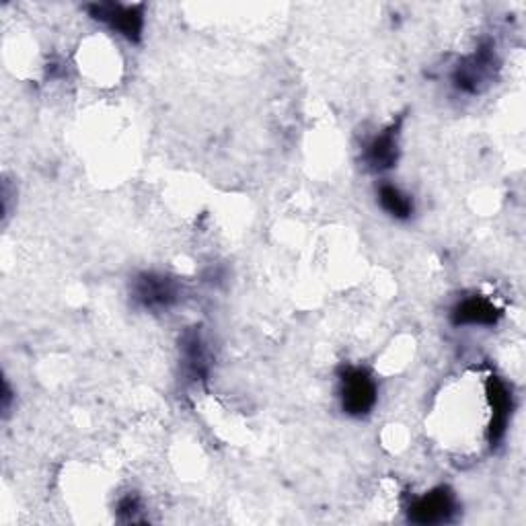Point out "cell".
Masks as SVG:
<instances>
[{
  "instance_id": "52a82bcc",
  "label": "cell",
  "mask_w": 526,
  "mask_h": 526,
  "mask_svg": "<svg viewBox=\"0 0 526 526\" xmlns=\"http://www.w3.org/2000/svg\"><path fill=\"white\" fill-rule=\"evenodd\" d=\"M500 309L492 303L490 298L471 296L461 300L453 311V323L463 327H487L496 325L500 319Z\"/></svg>"
},
{
  "instance_id": "7a4b0ae2",
  "label": "cell",
  "mask_w": 526,
  "mask_h": 526,
  "mask_svg": "<svg viewBox=\"0 0 526 526\" xmlns=\"http://www.w3.org/2000/svg\"><path fill=\"white\" fill-rule=\"evenodd\" d=\"M457 510L459 504L453 490L440 485L413 500L407 508V516L416 524H446L455 518Z\"/></svg>"
},
{
  "instance_id": "ba28073f",
  "label": "cell",
  "mask_w": 526,
  "mask_h": 526,
  "mask_svg": "<svg viewBox=\"0 0 526 526\" xmlns=\"http://www.w3.org/2000/svg\"><path fill=\"white\" fill-rule=\"evenodd\" d=\"M399 124L387 128L385 132H381L379 136H374L370 140V144L366 146V165L372 171H389L391 167H395L397 159H399Z\"/></svg>"
},
{
  "instance_id": "5b68a950",
  "label": "cell",
  "mask_w": 526,
  "mask_h": 526,
  "mask_svg": "<svg viewBox=\"0 0 526 526\" xmlns=\"http://www.w3.org/2000/svg\"><path fill=\"white\" fill-rule=\"evenodd\" d=\"M179 296L175 280L161 274H142L134 282V298L144 309H167Z\"/></svg>"
},
{
  "instance_id": "8992f818",
  "label": "cell",
  "mask_w": 526,
  "mask_h": 526,
  "mask_svg": "<svg viewBox=\"0 0 526 526\" xmlns=\"http://www.w3.org/2000/svg\"><path fill=\"white\" fill-rule=\"evenodd\" d=\"M494 62H496V56L492 52V46H481L463 64H459L455 72V87L465 93H477L479 87L492 74Z\"/></svg>"
},
{
  "instance_id": "9c48e42d",
  "label": "cell",
  "mask_w": 526,
  "mask_h": 526,
  "mask_svg": "<svg viewBox=\"0 0 526 526\" xmlns=\"http://www.w3.org/2000/svg\"><path fill=\"white\" fill-rule=\"evenodd\" d=\"M379 204L389 216H393L397 220H407L413 216L411 196L405 194L403 190H399V187L393 183H383L379 187Z\"/></svg>"
},
{
  "instance_id": "6da1fadb",
  "label": "cell",
  "mask_w": 526,
  "mask_h": 526,
  "mask_svg": "<svg viewBox=\"0 0 526 526\" xmlns=\"http://www.w3.org/2000/svg\"><path fill=\"white\" fill-rule=\"evenodd\" d=\"M340 399L348 416L362 418L372 411L379 399L377 381L370 377V372L358 366H348L340 374Z\"/></svg>"
},
{
  "instance_id": "30bf717a",
  "label": "cell",
  "mask_w": 526,
  "mask_h": 526,
  "mask_svg": "<svg viewBox=\"0 0 526 526\" xmlns=\"http://www.w3.org/2000/svg\"><path fill=\"white\" fill-rule=\"evenodd\" d=\"M183 362L187 372H190L192 379H202L208 370V354L204 350V344L200 340V335L187 333L183 340Z\"/></svg>"
},
{
  "instance_id": "8fae6325",
  "label": "cell",
  "mask_w": 526,
  "mask_h": 526,
  "mask_svg": "<svg viewBox=\"0 0 526 526\" xmlns=\"http://www.w3.org/2000/svg\"><path fill=\"white\" fill-rule=\"evenodd\" d=\"M138 512H140V500L136 496H126L120 500L118 504V514L124 518V520H132L136 522L138 520Z\"/></svg>"
},
{
  "instance_id": "3957f363",
  "label": "cell",
  "mask_w": 526,
  "mask_h": 526,
  "mask_svg": "<svg viewBox=\"0 0 526 526\" xmlns=\"http://www.w3.org/2000/svg\"><path fill=\"white\" fill-rule=\"evenodd\" d=\"M487 407H490V424H487V442L498 444L508 428L512 416V391L500 377H490L485 383Z\"/></svg>"
},
{
  "instance_id": "277c9868",
  "label": "cell",
  "mask_w": 526,
  "mask_h": 526,
  "mask_svg": "<svg viewBox=\"0 0 526 526\" xmlns=\"http://www.w3.org/2000/svg\"><path fill=\"white\" fill-rule=\"evenodd\" d=\"M91 13L97 21L105 23L109 29H114L116 33L124 35L130 42H138L144 27V15L142 7H130V5H93Z\"/></svg>"
}]
</instances>
